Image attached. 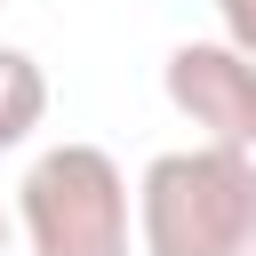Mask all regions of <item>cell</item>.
<instances>
[{"mask_svg":"<svg viewBox=\"0 0 256 256\" xmlns=\"http://www.w3.org/2000/svg\"><path fill=\"white\" fill-rule=\"evenodd\" d=\"M248 240H256V152L200 136L136 176L144 256H248Z\"/></svg>","mask_w":256,"mask_h":256,"instance_id":"cell-1","label":"cell"},{"mask_svg":"<svg viewBox=\"0 0 256 256\" xmlns=\"http://www.w3.org/2000/svg\"><path fill=\"white\" fill-rule=\"evenodd\" d=\"M16 224L32 256H128L136 192L104 144H48L16 184Z\"/></svg>","mask_w":256,"mask_h":256,"instance_id":"cell-2","label":"cell"},{"mask_svg":"<svg viewBox=\"0 0 256 256\" xmlns=\"http://www.w3.org/2000/svg\"><path fill=\"white\" fill-rule=\"evenodd\" d=\"M160 88L208 144L256 152V56L240 40H176L160 64Z\"/></svg>","mask_w":256,"mask_h":256,"instance_id":"cell-3","label":"cell"},{"mask_svg":"<svg viewBox=\"0 0 256 256\" xmlns=\"http://www.w3.org/2000/svg\"><path fill=\"white\" fill-rule=\"evenodd\" d=\"M40 120H48V72H40L32 48L0 40V152H16Z\"/></svg>","mask_w":256,"mask_h":256,"instance_id":"cell-4","label":"cell"},{"mask_svg":"<svg viewBox=\"0 0 256 256\" xmlns=\"http://www.w3.org/2000/svg\"><path fill=\"white\" fill-rule=\"evenodd\" d=\"M216 8V24H224V40H240L248 56H256V0H208Z\"/></svg>","mask_w":256,"mask_h":256,"instance_id":"cell-5","label":"cell"},{"mask_svg":"<svg viewBox=\"0 0 256 256\" xmlns=\"http://www.w3.org/2000/svg\"><path fill=\"white\" fill-rule=\"evenodd\" d=\"M0 256H8V208H0Z\"/></svg>","mask_w":256,"mask_h":256,"instance_id":"cell-6","label":"cell"},{"mask_svg":"<svg viewBox=\"0 0 256 256\" xmlns=\"http://www.w3.org/2000/svg\"><path fill=\"white\" fill-rule=\"evenodd\" d=\"M248 256H256V240H248Z\"/></svg>","mask_w":256,"mask_h":256,"instance_id":"cell-7","label":"cell"}]
</instances>
